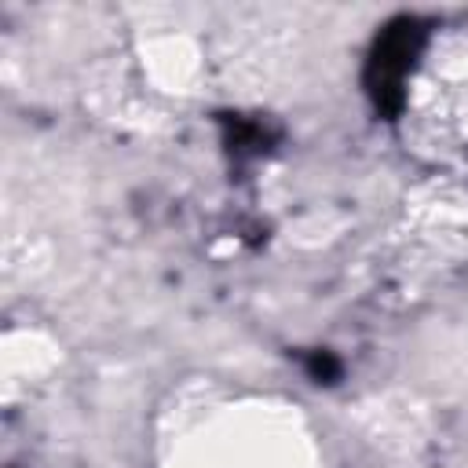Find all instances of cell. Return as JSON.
<instances>
[{"mask_svg": "<svg viewBox=\"0 0 468 468\" xmlns=\"http://www.w3.org/2000/svg\"><path fill=\"white\" fill-rule=\"evenodd\" d=\"M161 468H314V442L285 402L212 395L176 410Z\"/></svg>", "mask_w": 468, "mask_h": 468, "instance_id": "6da1fadb", "label": "cell"}]
</instances>
